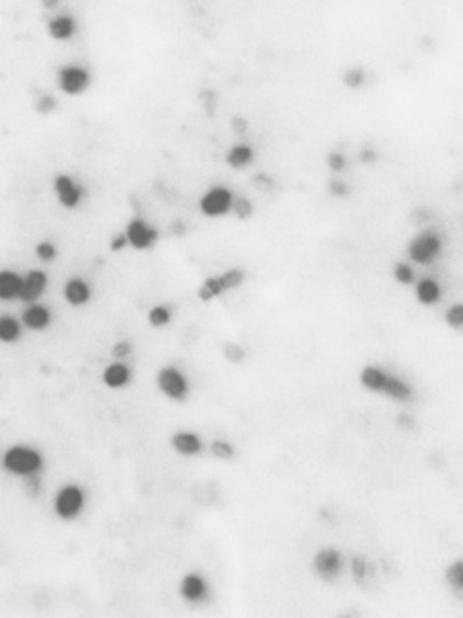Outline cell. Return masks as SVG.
<instances>
[{
    "label": "cell",
    "instance_id": "6da1fadb",
    "mask_svg": "<svg viewBox=\"0 0 463 618\" xmlns=\"http://www.w3.org/2000/svg\"><path fill=\"white\" fill-rule=\"evenodd\" d=\"M2 469L6 474L13 475L18 479H29L44 474L45 457L38 448L29 446V444H13L6 448L2 453Z\"/></svg>",
    "mask_w": 463,
    "mask_h": 618
},
{
    "label": "cell",
    "instance_id": "5b68a950",
    "mask_svg": "<svg viewBox=\"0 0 463 618\" xmlns=\"http://www.w3.org/2000/svg\"><path fill=\"white\" fill-rule=\"evenodd\" d=\"M92 75L80 64H66L57 71V85L67 97H78L91 88Z\"/></svg>",
    "mask_w": 463,
    "mask_h": 618
},
{
    "label": "cell",
    "instance_id": "e0dca14e",
    "mask_svg": "<svg viewBox=\"0 0 463 618\" xmlns=\"http://www.w3.org/2000/svg\"><path fill=\"white\" fill-rule=\"evenodd\" d=\"M22 289V274L11 268H0V301L9 303L18 299Z\"/></svg>",
    "mask_w": 463,
    "mask_h": 618
},
{
    "label": "cell",
    "instance_id": "d6a6232c",
    "mask_svg": "<svg viewBox=\"0 0 463 618\" xmlns=\"http://www.w3.org/2000/svg\"><path fill=\"white\" fill-rule=\"evenodd\" d=\"M223 354L232 364H241L246 357V350L243 347H239L237 343H227L223 348Z\"/></svg>",
    "mask_w": 463,
    "mask_h": 618
},
{
    "label": "cell",
    "instance_id": "f35d334b",
    "mask_svg": "<svg viewBox=\"0 0 463 618\" xmlns=\"http://www.w3.org/2000/svg\"><path fill=\"white\" fill-rule=\"evenodd\" d=\"M232 131L236 135H245L248 131V120L243 118V116H234L232 118Z\"/></svg>",
    "mask_w": 463,
    "mask_h": 618
},
{
    "label": "cell",
    "instance_id": "7402d4cb",
    "mask_svg": "<svg viewBox=\"0 0 463 618\" xmlns=\"http://www.w3.org/2000/svg\"><path fill=\"white\" fill-rule=\"evenodd\" d=\"M382 395H385L389 399L398 401V403H406V401H409L413 397V388L411 385L404 381V379L393 376V373H389L384 390H382Z\"/></svg>",
    "mask_w": 463,
    "mask_h": 618
},
{
    "label": "cell",
    "instance_id": "277c9868",
    "mask_svg": "<svg viewBox=\"0 0 463 618\" xmlns=\"http://www.w3.org/2000/svg\"><path fill=\"white\" fill-rule=\"evenodd\" d=\"M156 385L157 390L162 392L166 399L176 401V403H181L190 395V379L176 364H166L157 372Z\"/></svg>",
    "mask_w": 463,
    "mask_h": 618
},
{
    "label": "cell",
    "instance_id": "e575fe53",
    "mask_svg": "<svg viewBox=\"0 0 463 618\" xmlns=\"http://www.w3.org/2000/svg\"><path fill=\"white\" fill-rule=\"evenodd\" d=\"M326 165H328V169L333 172V174H339V172H342L346 167H348V160H346V156L342 153L332 151V153L326 156Z\"/></svg>",
    "mask_w": 463,
    "mask_h": 618
},
{
    "label": "cell",
    "instance_id": "4316f807",
    "mask_svg": "<svg viewBox=\"0 0 463 618\" xmlns=\"http://www.w3.org/2000/svg\"><path fill=\"white\" fill-rule=\"evenodd\" d=\"M210 453L219 460H232L236 457V448L232 446L228 441H225V439H214L210 443Z\"/></svg>",
    "mask_w": 463,
    "mask_h": 618
},
{
    "label": "cell",
    "instance_id": "74e56055",
    "mask_svg": "<svg viewBox=\"0 0 463 618\" xmlns=\"http://www.w3.org/2000/svg\"><path fill=\"white\" fill-rule=\"evenodd\" d=\"M127 247L129 243H127V238H125V233H118L111 238L109 249L111 252H114V254H118V252H122V250L127 249Z\"/></svg>",
    "mask_w": 463,
    "mask_h": 618
},
{
    "label": "cell",
    "instance_id": "8d00e7d4",
    "mask_svg": "<svg viewBox=\"0 0 463 618\" xmlns=\"http://www.w3.org/2000/svg\"><path fill=\"white\" fill-rule=\"evenodd\" d=\"M328 193H329V196H333V198H346V196H350L351 188H350V185L346 184V181L339 180V178H333V180L328 184Z\"/></svg>",
    "mask_w": 463,
    "mask_h": 618
},
{
    "label": "cell",
    "instance_id": "ab89813d",
    "mask_svg": "<svg viewBox=\"0 0 463 618\" xmlns=\"http://www.w3.org/2000/svg\"><path fill=\"white\" fill-rule=\"evenodd\" d=\"M359 158L360 162L366 163V165H371V163H375L376 160H378V153H376L375 149H371V147H366V149L360 151Z\"/></svg>",
    "mask_w": 463,
    "mask_h": 618
},
{
    "label": "cell",
    "instance_id": "d6986e66",
    "mask_svg": "<svg viewBox=\"0 0 463 618\" xmlns=\"http://www.w3.org/2000/svg\"><path fill=\"white\" fill-rule=\"evenodd\" d=\"M22 321L11 314H0V343L2 345H15L22 339Z\"/></svg>",
    "mask_w": 463,
    "mask_h": 618
},
{
    "label": "cell",
    "instance_id": "836d02e7",
    "mask_svg": "<svg viewBox=\"0 0 463 618\" xmlns=\"http://www.w3.org/2000/svg\"><path fill=\"white\" fill-rule=\"evenodd\" d=\"M446 321L450 329L460 330L463 327V305L462 303H455L453 307H449V310L446 312Z\"/></svg>",
    "mask_w": 463,
    "mask_h": 618
},
{
    "label": "cell",
    "instance_id": "d590c367",
    "mask_svg": "<svg viewBox=\"0 0 463 618\" xmlns=\"http://www.w3.org/2000/svg\"><path fill=\"white\" fill-rule=\"evenodd\" d=\"M131 354H132V345L129 341H125V339L116 341L113 345V348H111V355L114 357V361H125Z\"/></svg>",
    "mask_w": 463,
    "mask_h": 618
},
{
    "label": "cell",
    "instance_id": "60d3db41",
    "mask_svg": "<svg viewBox=\"0 0 463 618\" xmlns=\"http://www.w3.org/2000/svg\"><path fill=\"white\" fill-rule=\"evenodd\" d=\"M254 185L257 188H261V191H270L273 187V180L268 174H257L254 178Z\"/></svg>",
    "mask_w": 463,
    "mask_h": 618
},
{
    "label": "cell",
    "instance_id": "8fae6325",
    "mask_svg": "<svg viewBox=\"0 0 463 618\" xmlns=\"http://www.w3.org/2000/svg\"><path fill=\"white\" fill-rule=\"evenodd\" d=\"M62 296L66 299V303L73 308H82L85 307L92 298V287L85 277L82 276H71L69 280L64 283V289H62Z\"/></svg>",
    "mask_w": 463,
    "mask_h": 618
},
{
    "label": "cell",
    "instance_id": "cb8c5ba5",
    "mask_svg": "<svg viewBox=\"0 0 463 618\" xmlns=\"http://www.w3.org/2000/svg\"><path fill=\"white\" fill-rule=\"evenodd\" d=\"M218 280L221 289H223V292H228V290L239 289V287L246 281V274L243 268L234 267L230 268V270H225L223 274H219Z\"/></svg>",
    "mask_w": 463,
    "mask_h": 618
},
{
    "label": "cell",
    "instance_id": "5bb4252c",
    "mask_svg": "<svg viewBox=\"0 0 463 618\" xmlns=\"http://www.w3.org/2000/svg\"><path fill=\"white\" fill-rule=\"evenodd\" d=\"M132 369L125 361H111L101 372V383L111 390H122L132 383Z\"/></svg>",
    "mask_w": 463,
    "mask_h": 618
},
{
    "label": "cell",
    "instance_id": "9a60e30c",
    "mask_svg": "<svg viewBox=\"0 0 463 618\" xmlns=\"http://www.w3.org/2000/svg\"><path fill=\"white\" fill-rule=\"evenodd\" d=\"M171 446L174 448V452L181 457H197L199 453H203L205 450V443L203 439L199 437L194 432H178L171 437Z\"/></svg>",
    "mask_w": 463,
    "mask_h": 618
},
{
    "label": "cell",
    "instance_id": "7bdbcfd3",
    "mask_svg": "<svg viewBox=\"0 0 463 618\" xmlns=\"http://www.w3.org/2000/svg\"><path fill=\"white\" fill-rule=\"evenodd\" d=\"M172 233L178 234V236H181V234L185 233V225L181 224V221H176V224H172Z\"/></svg>",
    "mask_w": 463,
    "mask_h": 618
},
{
    "label": "cell",
    "instance_id": "52a82bcc",
    "mask_svg": "<svg viewBox=\"0 0 463 618\" xmlns=\"http://www.w3.org/2000/svg\"><path fill=\"white\" fill-rule=\"evenodd\" d=\"M52 191H55L58 203L66 211H76L83 203V200H85V187L76 180L75 176L66 174V172L55 176Z\"/></svg>",
    "mask_w": 463,
    "mask_h": 618
},
{
    "label": "cell",
    "instance_id": "484cf974",
    "mask_svg": "<svg viewBox=\"0 0 463 618\" xmlns=\"http://www.w3.org/2000/svg\"><path fill=\"white\" fill-rule=\"evenodd\" d=\"M35 256L40 263L44 265L52 263V261H57L58 258V249L57 245L52 242H49V240H42V242H38L35 245Z\"/></svg>",
    "mask_w": 463,
    "mask_h": 618
},
{
    "label": "cell",
    "instance_id": "d4e9b609",
    "mask_svg": "<svg viewBox=\"0 0 463 618\" xmlns=\"http://www.w3.org/2000/svg\"><path fill=\"white\" fill-rule=\"evenodd\" d=\"M446 580L453 591H456V593L463 591V562L462 561H456V562H453L450 565H447Z\"/></svg>",
    "mask_w": 463,
    "mask_h": 618
},
{
    "label": "cell",
    "instance_id": "2e32d148",
    "mask_svg": "<svg viewBox=\"0 0 463 618\" xmlns=\"http://www.w3.org/2000/svg\"><path fill=\"white\" fill-rule=\"evenodd\" d=\"M76 31H78V20L69 13L55 15L48 22V35L58 42L71 40L76 35Z\"/></svg>",
    "mask_w": 463,
    "mask_h": 618
},
{
    "label": "cell",
    "instance_id": "9c48e42d",
    "mask_svg": "<svg viewBox=\"0 0 463 618\" xmlns=\"http://www.w3.org/2000/svg\"><path fill=\"white\" fill-rule=\"evenodd\" d=\"M234 193L225 185H214L210 187L199 200V211L206 218H223L232 211L234 203Z\"/></svg>",
    "mask_w": 463,
    "mask_h": 618
},
{
    "label": "cell",
    "instance_id": "7c38bea8",
    "mask_svg": "<svg viewBox=\"0 0 463 618\" xmlns=\"http://www.w3.org/2000/svg\"><path fill=\"white\" fill-rule=\"evenodd\" d=\"M210 586L208 580L199 573L185 575L180 582V596L188 604H201L208 598Z\"/></svg>",
    "mask_w": 463,
    "mask_h": 618
},
{
    "label": "cell",
    "instance_id": "8992f818",
    "mask_svg": "<svg viewBox=\"0 0 463 618\" xmlns=\"http://www.w3.org/2000/svg\"><path fill=\"white\" fill-rule=\"evenodd\" d=\"M313 575L322 582H336L344 571V555L336 548H322L313 555Z\"/></svg>",
    "mask_w": 463,
    "mask_h": 618
},
{
    "label": "cell",
    "instance_id": "b9f144b4",
    "mask_svg": "<svg viewBox=\"0 0 463 618\" xmlns=\"http://www.w3.org/2000/svg\"><path fill=\"white\" fill-rule=\"evenodd\" d=\"M397 426H400V428H411V426H415V423H413L411 416H407V413H400V416L397 417Z\"/></svg>",
    "mask_w": 463,
    "mask_h": 618
},
{
    "label": "cell",
    "instance_id": "ba28073f",
    "mask_svg": "<svg viewBox=\"0 0 463 618\" xmlns=\"http://www.w3.org/2000/svg\"><path fill=\"white\" fill-rule=\"evenodd\" d=\"M123 233L127 238L129 247L138 250V252H147V250L154 249V245L159 242V231L154 225H150L145 218L129 219L127 227H125Z\"/></svg>",
    "mask_w": 463,
    "mask_h": 618
},
{
    "label": "cell",
    "instance_id": "ffe728a7",
    "mask_svg": "<svg viewBox=\"0 0 463 618\" xmlns=\"http://www.w3.org/2000/svg\"><path fill=\"white\" fill-rule=\"evenodd\" d=\"M389 373L376 364H367L360 372V385L373 394H382Z\"/></svg>",
    "mask_w": 463,
    "mask_h": 618
},
{
    "label": "cell",
    "instance_id": "ee69618b",
    "mask_svg": "<svg viewBox=\"0 0 463 618\" xmlns=\"http://www.w3.org/2000/svg\"><path fill=\"white\" fill-rule=\"evenodd\" d=\"M44 6L48 9H52V8H55V6H58V2H44Z\"/></svg>",
    "mask_w": 463,
    "mask_h": 618
},
{
    "label": "cell",
    "instance_id": "4dcf8cb0",
    "mask_svg": "<svg viewBox=\"0 0 463 618\" xmlns=\"http://www.w3.org/2000/svg\"><path fill=\"white\" fill-rule=\"evenodd\" d=\"M350 570H351V577H353L357 582L359 584L366 582L367 575H369V564H367L364 555H355V557L351 558Z\"/></svg>",
    "mask_w": 463,
    "mask_h": 618
},
{
    "label": "cell",
    "instance_id": "83f0119b",
    "mask_svg": "<svg viewBox=\"0 0 463 618\" xmlns=\"http://www.w3.org/2000/svg\"><path fill=\"white\" fill-rule=\"evenodd\" d=\"M393 276L400 285H413L415 283V268L407 261H397L393 267Z\"/></svg>",
    "mask_w": 463,
    "mask_h": 618
},
{
    "label": "cell",
    "instance_id": "ac0fdd59",
    "mask_svg": "<svg viewBox=\"0 0 463 618\" xmlns=\"http://www.w3.org/2000/svg\"><path fill=\"white\" fill-rule=\"evenodd\" d=\"M415 294L420 305H424V307H434L443 298L440 283L436 280H433V277L420 280L415 287Z\"/></svg>",
    "mask_w": 463,
    "mask_h": 618
},
{
    "label": "cell",
    "instance_id": "4fadbf2b",
    "mask_svg": "<svg viewBox=\"0 0 463 618\" xmlns=\"http://www.w3.org/2000/svg\"><path fill=\"white\" fill-rule=\"evenodd\" d=\"M20 321L29 332H45L52 323V312L44 303H31L24 308Z\"/></svg>",
    "mask_w": 463,
    "mask_h": 618
},
{
    "label": "cell",
    "instance_id": "f546056e",
    "mask_svg": "<svg viewBox=\"0 0 463 618\" xmlns=\"http://www.w3.org/2000/svg\"><path fill=\"white\" fill-rule=\"evenodd\" d=\"M33 109L38 114H51L58 109V100L51 92H42L33 104Z\"/></svg>",
    "mask_w": 463,
    "mask_h": 618
},
{
    "label": "cell",
    "instance_id": "3957f363",
    "mask_svg": "<svg viewBox=\"0 0 463 618\" xmlns=\"http://www.w3.org/2000/svg\"><path fill=\"white\" fill-rule=\"evenodd\" d=\"M443 242L436 231H422L407 247V256L415 265H433L441 256Z\"/></svg>",
    "mask_w": 463,
    "mask_h": 618
},
{
    "label": "cell",
    "instance_id": "44dd1931",
    "mask_svg": "<svg viewBox=\"0 0 463 618\" xmlns=\"http://www.w3.org/2000/svg\"><path fill=\"white\" fill-rule=\"evenodd\" d=\"M255 151L250 144H236L232 145L230 149L227 151V165L232 169H246L250 163L254 162Z\"/></svg>",
    "mask_w": 463,
    "mask_h": 618
},
{
    "label": "cell",
    "instance_id": "1f68e13d",
    "mask_svg": "<svg viewBox=\"0 0 463 618\" xmlns=\"http://www.w3.org/2000/svg\"><path fill=\"white\" fill-rule=\"evenodd\" d=\"M342 82L348 89H360L366 82V71L360 69V67H351L344 75Z\"/></svg>",
    "mask_w": 463,
    "mask_h": 618
},
{
    "label": "cell",
    "instance_id": "603a6c76",
    "mask_svg": "<svg viewBox=\"0 0 463 618\" xmlns=\"http://www.w3.org/2000/svg\"><path fill=\"white\" fill-rule=\"evenodd\" d=\"M172 317H174V310L163 303H157L147 312V321L152 329H163L166 324H171Z\"/></svg>",
    "mask_w": 463,
    "mask_h": 618
},
{
    "label": "cell",
    "instance_id": "30bf717a",
    "mask_svg": "<svg viewBox=\"0 0 463 618\" xmlns=\"http://www.w3.org/2000/svg\"><path fill=\"white\" fill-rule=\"evenodd\" d=\"M49 287V276L48 272L42 270V268H31L22 276V289H20V296L18 299L26 305L31 303H38L40 299L44 298L45 292H48Z\"/></svg>",
    "mask_w": 463,
    "mask_h": 618
},
{
    "label": "cell",
    "instance_id": "f1b7e54d",
    "mask_svg": "<svg viewBox=\"0 0 463 618\" xmlns=\"http://www.w3.org/2000/svg\"><path fill=\"white\" fill-rule=\"evenodd\" d=\"M230 212L241 221H246L254 216V203L250 202L248 198H234Z\"/></svg>",
    "mask_w": 463,
    "mask_h": 618
},
{
    "label": "cell",
    "instance_id": "7a4b0ae2",
    "mask_svg": "<svg viewBox=\"0 0 463 618\" xmlns=\"http://www.w3.org/2000/svg\"><path fill=\"white\" fill-rule=\"evenodd\" d=\"M87 506V495L80 484L67 483L52 497V513L64 522H75Z\"/></svg>",
    "mask_w": 463,
    "mask_h": 618
}]
</instances>
